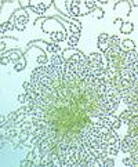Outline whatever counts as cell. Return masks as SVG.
Returning <instances> with one entry per match:
<instances>
[{
  "label": "cell",
  "instance_id": "obj_1",
  "mask_svg": "<svg viewBox=\"0 0 138 167\" xmlns=\"http://www.w3.org/2000/svg\"><path fill=\"white\" fill-rule=\"evenodd\" d=\"M24 90V105L2 120L3 140L28 151L21 166L104 167L119 153L122 97L99 52L53 54Z\"/></svg>",
  "mask_w": 138,
  "mask_h": 167
},
{
  "label": "cell",
  "instance_id": "obj_2",
  "mask_svg": "<svg viewBox=\"0 0 138 167\" xmlns=\"http://www.w3.org/2000/svg\"><path fill=\"white\" fill-rule=\"evenodd\" d=\"M120 43L119 36L112 35L111 46L104 55L112 82L126 104L120 119L127 124V134L120 142V151L130 155L134 167H138V52H124Z\"/></svg>",
  "mask_w": 138,
  "mask_h": 167
},
{
  "label": "cell",
  "instance_id": "obj_3",
  "mask_svg": "<svg viewBox=\"0 0 138 167\" xmlns=\"http://www.w3.org/2000/svg\"><path fill=\"white\" fill-rule=\"evenodd\" d=\"M28 20H29V17H28L27 13H24V11H17V13L14 14L11 21H13V24H14V28H17L18 30H24Z\"/></svg>",
  "mask_w": 138,
  "mask_h": 167
},
{
  "label": "cell",
  "instance_id": "obj_4",
  "mask_svg": "<svg viewBox=\"0 0 138 167\" xmlns=\"http://www.w3.org/2000/svg\"><path fill=\"white\" fill-rule=\"evenodd\" d=\"M109 46H111V36L106 33H101L98 36V49L102 52H105L109 49Z\"/></svg>",
  "mask_w": 138,
  "mask_h": 167
},
{
  "label": "cell",
  "instance_id": "obj_5",
  "mask_svg": "<svg viewBox=\"0 0 138 167\" xmlns=\"http://www.w3.org/2000/svg\"><path fill=\"white\" fill-rule=\"evenodd\" d=\"M120 49H122L124 52L131 51V50H135L134 42H133V40H124V42L120 43Z\"/></svg>",
  "mask_w": 138,
  "mask_h": 167
},
{
  "label": "cell",
  "instance_id": "obj_6",
  "mask_svg": "<svg viewBox=\"0 0 138 167\" xmlns=\"http://www.w3.org/2000/svg\"><path fill=\"white\" fill-rule=\"evenodd\" d=\"M51 39H53L54 42H61V40H65L66 39L65 30H59V32L51 33Z\"/></svg>",
  "mask_w": 138,
  "mask_h": 167
},
{
  "label": "cell",
  "instance_id": "obj_7",
  "mask_svg": "<svg viewBox=\"0 0 138 167\" xmlns=\"http://www.w3.org/2000/svg\"><path fill=\"white\" fill-rule=\"evenodd\" d=\"M133 29H134V26H133L131 22H124L122 25V29L120 30H122V33H130Z\"/></svg>",
  "mask_w": 138,
  "mask_h": 167
},
{
  "label": "cell",
  "instance_id": "obj_8",
  "mask_svg": "<svg viewBox=\"0 0 138 167\" xmlns=\"http://www.w3.org/2000/svg\"><path fill=\"white\" fill-rule=\"evenodd\" d=\"M25 68V61H24V58L20 59V62H15V71H22V69Z\"/></svg>",
  "mask_w": 138,
  "mask_h": 167
},
{
  "label": "cell",
  "instance_id": "obj_9",
  "mask_svg": "<svg viewBox=\"0 0 138 167\" xmlns=\"http://www.w3.org/2000/svg\"><path fill=\"white\" fill-rule=\"evenodd\" d=\"M49 50L53 52V54H58V52L61 51V50H59V47L57 46V44H50V46H49Z\"/></svg>",
  "mask_w": 138,
  "mask_h": 167
},
{
  "label": "cell",
  "instance_id": "obj_10",
  "mask_svg": "<svg viewBox=\"0 0 138 167\" xmlns=\"http://www.w3.org/2000/svg\"><path fill=\"white\" fill-rule=\"evenodd\" d=\"M33 10L36 11V13H43V11L46 10V6H37V7H33Z\"/></svg>",
  "mask_w": 138,
  "mask_h": 167
},
{
  "label": "cell",
  "instance_id": "obj_11",
  "mask_svg": "<svg viewBox=\"0 0 138 167\" xmlns=\"http://www.w3.org/2000/svg\"><path fill=\"white\" fill-rule=\"evenodd\" d=\"M104 166H115V162L111 160V159H108V157H106L105 160H104Z\"/></svg>",
  "mask_w": 138,
  "mask_h": 167
},
{
  "label": "cell",
  "instance_id": "obj_12",
  "mask_svg": "<svg viewBox=\"0 0 138 167\" xmlns=\"http://www.w3.org/2000/svg\"><path fill=\"white\" fill-rule=\"evenodd\" d=\"M102 10H99V8H97V11H96V17H98V18H102Z\"/></svg>",
  "mask_w": 138,
  "mask_h": 167
},
{
  "label": "cell",
  "instance_id": "obj_13",
  "mask_svg": "<svg viewBox=\"0 0 138 167\" xmlns=\"http://www.w3.org/2000/svg\"><path fill=\"white\" fill-rule=\"evenodd\" d=\"M115 24H116V25H119V24H122V21H120V20H116Z\"/></svg>",
  "mask_w": 138,
  "mask_h": 167
}]
</instances>
